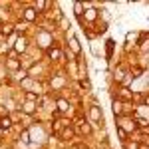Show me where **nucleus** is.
I'll use <instances>...</instances> for the list:
<instances>
[{
  "instance_id": "obj_1",
  "label": "nucleus",
  "mask_w": 149,
  "mask_h": 149,
  "mask_svg": "<svg viewBox=\"0 0 149 149\" xmlns=\"http://www.w3.org/2000/svg\"><path fill=\"white\" fill-rule=\"evenodd\" d=\"M90 119H92L93 123H103V113H102V107H100L97 103H93L92 107H90Z\"/></svg>"
},
{
  "instance_id": "obj_2",
  "label": "nucleus",
  "mask_w": 149,
  "mask_h": 149,
  "mask_svg": "<svg viewBox=\"0 0 149 149\" xmlns=\"http://www.w3.org/2000/svg\"><path fill=\"white\" fill-rule=\"evenodd\" d=\"M12 50H14V54H24V52L28 50V40H26L24 36H20V38H16V42H14V46H12Z\"/></svg>"
},
{
  "instance_id": "obj_3",
  "label": "nucleus",
  "mask_w": 149,
  "mask_h": 149,
  "mask_svg": "<svg viewBox=\"0 0 149 149\" xmlns=\"http://www.w3.org/2000/svg\"><path fill=\"white\" fill-rule=\"evenodd\" d=\"M117 125L121 127V129H125L127 133L137 129V123H133V119H119V121H117Z\"/></svg>"
},
{
  "instance_id": "obj_4",
  "label": "nucleus",
  "mask_w": 149,
  "mask_h": 149,
  "mask_svg": "<svg viewBox=\"0 0 149 149\" xmlns=\"http://www.w3.org/2000/svg\"><path fill=\"white\" fill-rule=\"evenodd\" d=\"M36 18H38V10H36V8H26V10H24V22L26 24L34 22Z\"/></svg>"
},
{
  "instance_id": "obj_5",
  "label": "nucleus",
  "mask_w": 149,
  "mask_h": 149,
  "mask_svg": "<svg viewBox=\"0 0 149 149\" xmlns=\"http://www.w3.org/2000/svg\"><path fill=\"white\" fill-rule=\"evenodd\" d=\"M56 105H58V113H68L70 111V103H68V100H64V97H60L56 102Z\"/></svg>"
},
{
  "instance_id": "obj_6",
  "label": "nucleus",
  "mask_w": 149,
  "mask_h": 149,
  "mask_svg": "<svg viewBox=\"0 0 149 149\" xmlns=\"http://www.w3.org/2000/svg\"><path fill=\"white\" fill-rule=\"evenodd\" d=\"M36 107H38V103H34V102H24V105H22V113L32 115V113L36 111Z\"/></svg>"
},
{
  "instance_id": "obj_7",
  "label": "nucleus",
  "mask_w": 149,
  "mask_h": 149,
  "mask_svg": "<svg viewBox=\"0 0 149 149\" xmlns=\"http://www.w3.org/2000/svg\"><path fill=\"white\" fill-rule=\"evenodd\" d=\"M88 6H90V4H84V2H76V4H74V14H76L78 18H81V16H84V10H86Z\"/></svg>"
},
{
  "instance_id": "obj_8",
  "label": "nucleus",
  "mask_w": 149,
  "mask_h": 149,
  "mask_svg": "<svg viewBox=\"0 0 149 149\" xmlns=\"http://www.w3.org/2000/svg\"><path fill=\"white\" fill-rule=\"evenodd\" d=\"M84 14H86V22H93V20L97 18V10H95V8H92V6H88Z\"/></svg>"
},
{
  "instance_id": "obj_9",
  "label": "nucleus",
  "mask_w": 149,
  "mask_h": 149,
  "mask_svg": "<svg viewBox=\"0 0 149 149\" xmlns=\"http://www.w3.org/2000/svg\"><path fill=\"white\" fill-rule=\"evenodd\" d=\"M6 66H8L10 70H20V62H18V60L14 58V50H12V56L8 58V62H6Z\"/></svg>"
},
{
  "instance_id": "obj_10",
  "label": "nucleus",
  "mask_w": 149,
  "mask_h": 149,
  "mask_svg": "<svg viewBox=\"0 0 149 149\" xmlns=\"http://www.w3.org/2000/svg\"><path fill=\"white\" fill-rule=\"evenodd\" d=\"M50 40H52V38H50V34H48V32H42V34H40V42H42L40 46L46 48V50H50Z\"/></svg>"
},
{
  "instance_id": "obj_11",
  "label": "nucleus",
  "mask_w": 149,
  "mask_h": 149,
  "mask_svg": "<svg viewBox=\"0 0 149 149\" xmlns=\"http://www.w3.org/2000/svg\"><path fill=\"white\" fill-rule=\"evenodd\" d=\"M129 100H133V95L129 93V90H127V88H123V90L119 92V102H129Z\"/></svg>"
},
{
  "instance_id": "obj_12",
  "label": "nucleus",
  "mask_w": 149,
  "mask_h": 149,
  "mask_svg": "<svg viewBox=\"0 0 149 149\" xmlns=\"http://www.w3.org/2000/svg\"><path fill=\"white\" fill-rule=\"evenodd\" d=\"M48 58H50V60H60V58H62V52H60L58 48H50V50H48Z\"/></svg>"
},
{
  "instance_id": "obj_13",
  "label": "nucleus",
  "mask_w": 149,
  "mask_h": 149,
  "mask_svg": "<svg viewBox=\"0 0 149 149\" xmlns=\"http://www.w3.org/2000/svg\"><path fill=\"white\" fill-rule=\"evenodd\" d=\"M70 48L74 50V54H80V52H81V48H80V42H78V40H76L74 36L70 38Z\"/></svg>"
},
{
  "instance_id": "obj_14",
  "label": "nucleus",
  "mask_w": 149,
  "mask_h": 149,
  "mask_svg": "<svg viewBox=\"0 0 149 149\" xmlns=\"http://www.w3.org/2000/svg\"><path fill=\"white\" fill-rule=\"evenodd\" d=\"M12 127V119L6 115V117H0V129H10Z\"/></svg>"
},
{
  "instance_id": "obj_15",
  "label": "nucleus",
  "mask_w": 149,
  "mask_h": 149,
  "mask_svg": "<svg viewBox=\"0 0 149 149\" xmlns=\"http://www.w3.org/2000/svg\"><path fill=\"white\" fill-rule=\"evenodd\" d=\"M78 127H80L81 133H86V135H88V133H92V127L88 125L86 121H81V119H78Z\"/></svg>"
},
{
  "instance_id": "obj_16",
  "label": "nucleus",
  "mask_w": 149,
  "mask_h": 149,
  "mask_svg": "<svg viewBox=\"0 0 149 149\" xmlns=\"http://www.w3.org/2000/svg\"><path fill=\"white\" fill-rule=\"evenodd\" d=\"M111 109H113V113L119 117V115H121V111H123V109H121V102H119V100H113V103H111Z\"/></svg>"
},
{
  "instance_id": "obj_17",
  "label": "nucleus",
  "mask_w": 149,
  "mask_h": 149,
  "mask_svg": "<svg viewBox=\"0 0 149 149\" xmlns=\"http://www.w3.org/2000/svg\"><path fill=\"white\" fill-rule=\"evenodd\" d=\"M26 102H40V97L36 95V93H32V92H26Z\"/></svg>"
},
{
  "instance_id": "obj_18",
  "label": "nucleus",
  "mask_w": 149,
  "mask_h": 149,
  "mask_svg": "<svg viewBox=\"0 0 149 149\" xmlns=\"http://www.w3.org/2000/svg\"><path fill=\"white\" fill-rule=\"evenodd\" d=\"M117 135L121 137V141H123V143H125V141H127V131H125V129H121V127H119V125H117Z\"/></svg>"
},
{
  "instance_id": "obj_19",
  "label": "nucleus",
  "mask_w": 149,
  "mask_h": 149,
  "mask_svg": "<svg viewBox=\"0 0 149 149\" xmlns=\"http://www.w3.org/2000/svg\"><path fill=\"white\" fill-rule=\"evenodd\" d=\"M20 139H22L24 143H30V131H28V129H24L22 133H20Z\"/></svg>"
},
{
  "instance_id": "obj_20",
  "label": "nucleus",
  "mask_w": 149,
  "mask_h": 149,
  "mask_svg": "<svg viewBox=\"0 0 149 149\" xmlns=\"http://www.w3.org/2000/svg\"><path fill=\"white\" fill-rule=\"evenodd\" d=\"M72 135H74V131H72V127H66V129L62 131V137H64V139H70Z\"/></svg>"
},
{
  "instance_id": "obj_21",
  "label": "nucleus",
  "mask_w": 149,
  "mask_h": 149,
  "mask_svg": "<svg viewBox=\"0 0 149 149\" xmlns=\"http://www.w3.org/2000/svg\"><path fill=\"white\" fill-rule=\"evenodd\" d=\"M0 30H2V34H4V36H10L12 34V26H2Z\"/></svg>"
},
{
  "instance_id": "obj_22",
  "label": "nucleus",
  "mask_w": 149,
  "mask_h": 149,
  "mask_svg": "<svg viewBox=\"0 0 149 149\" xmlns=\"http://www.w3.org/2000/svg\"><path fill=\"white\" fill-rule=\"evenodd\" d=\"M14 30H16V32H24V30H26V22H18Z\"/></svg>"
},
{
  "instance_id": "obj_23",
  "label": "nucleus",
  "mask_w": 149,
  "mask_h": 149,
  "mask_svg": "<svg viewBox=\"0 0 149 149\" xmlns=\"http://www.w3.org/2000/svg\"><path fill=\"white\" fill-rule=\"evenodd\" d=\"M80 84H81V88H84V90H92V84H90V80H81Z\"/></svg>"
},
{
  "instance_id": "obj_24",
  "label": "nucleus",
  "mask_w": 149,
  "mask_h": 149,
  "mask_svg": "<svg viewBox=\"0 0 149 149\" xmlns=\"http://www.w3.org/2000/svg\"><path fill=\"white\" fill-rule=\"evenodd\" d=\"M125 149H139L137 143H131V141H125Z\"/></svg>"
},
{
  "instance_id": "obj_25",
  "label": "nucleus",
  "mask_w": 149,
  "mask_h": 149,
  "mask_svg": "<svg viewBox=\"0 0 149 149\" xmlns=\"http://www.w3.org/2000/svg\"><path fill=\"white\" fill-rule=\"evenodd\" d=\"M48 6V2H36V10H44Z\"/></svg>"
},
{
  "instance_id": "obj_26",
  "label": "nucleus",
  "mask_w": 149,
  "mask_h": 149,
  "mask_svg": "<svg viewBox=\"0 0 149 149\" xmlns=\"http://www.w3.org/2000/svg\"><path fill=\"white\" fill-rule=\"evenodd\" d=\"M74 149H86V147H84V145H76Z\"/></svg>"
},
{
  "instance_id": "obj_27",
  "label": "nucleus",
  "mask_w": 149,
  "mask_h": 149,
  "mask_svg": "<svg viewBox=\"0 0 149 149\" xmlns=\"http://www.w3.org/2000/svg\"><path fill=\"white\" fill-rule=\"evenodd\" d=\"M147 103H149V97H147Z\"/></svg>"
}]
</instances>
